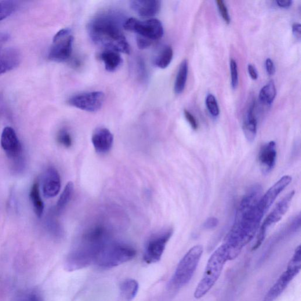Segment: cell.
<instances>
[{
    "mask_svg": "<svg viewBox=\"0 0 301 301\" xmlns=\"http://www.w3.org/2000/svg\"><path fill=\"white\" fill-rule=\"evenodd\" d=\"M111 241L106 228L98 225L87 230L69 253L65 269L72 272L95 264L101 251Z\"/></svg>",
    "mask_w": 301,
    "mask_h": 301,
    "instance_id": "2",
    "label": "cell"
},
{
    "mask_svg": "<svg viewBox=\"0 0 301 301\" xmlns=\"http://www.w3.org/2000/svg\"><path fill=\"white\" fill-rule=\"evenodd\" d=\"M1 145L9 158L13 160L19 161L23 151L22 146L15 131L10 126H7L3 130Z\"/></svg>",
    "mask_w": 301,
    "mask_h": 301,
    "instance_id": "13",
    "label": "cell"
},
{
    "mask_svg": "<svg viewBox=\"0 0 301 301\" xmlns=\"http://www.w3.org/2000/svg\"><path fill=\"white\" fill-rule=\"evenodd\" d=\"M218 8H219L220 15L223 17V20L227 24L230 23V16L228 13L227 7L226 4L222 0H217L216 1Z\"/></svg>",
    "mask_w": 301,
    "mask_h": 301,
    "instance_id": "31",
    "label": "cell"
},
{
    "mask_svg": "<svg viewBox=\"0 0 301 301\" xmlns=\"http://www.w3.org/2000/svg\"><path fill=\"white\" fill-rule=\"evenodd\" d=\"M230 70L231 74V85L234 89L237 88L238 84V67L236 61L234 59L230 60Z\"/></svg>",
    "mask_w": 301,
    "mask_h": 301,
    "instance_id": "30",
    "label": "cell"
},
{
    "mask_svg": "<svg viewBox=\"0 0 301 301\" xmlns=\"http://www.w3.org/2000/svg\"><path fill=\"white\" fill-rule=\"evenodd\" d=\"M174 53L171 47L166 46L164 49L159 53L155 63V65L159 68L165 69L171 64Z\"/></svg>",
    "mask_w": 301,
    "mask_h": 301,
    "instance_id": "26",
    "label": "cell"
},
{
    "mask_svg": "<svg viewBox=\"0 0 301 301\" xmlns=\"http://www.w3.org/2000/svg\"><path fill=\"white\" fill-rule=\"evenodd\" d=\"M271 206L262 197L260 185L249 188L239 203L233 226L223 244L233 258H237L254 237L261 221Z\"/></svg>",
    "mask_w": 301,
    "mask_h": 301,
    "instance_id": "1",
    "label": "cell"
},
{
    "mask_svg": "<svg viewBox=\"0 0 301 301\" xmlns=\"http://www.w3.org/2000/svg\"><path fill=\"white\" fill-rule=\"evenodd\" d=\"M9 38V34L6 33V32H1L0 33V49H1V47L4 44L8 41Z\"/></svg>",
    "mask_w": 301,
    "mask_h": 301,
    "instance_id": "40",
    "label": "cell"
},
{
    "mask_svg": "<svg viewBox=\"0 0 301 301\" xmlns=\"http://www.w3.org/2000/svg\"><path fill=\"white\" fill-rule=\"evenodd\" d=\"M266 67L268 74L273 75L275 74V67L273 60L267 59L266 61Z\"/></svg>",
    "mask_w": 301,
    "mask_h": 301,
    "instance_id": "36",
    "label": "cell"
},
{
    "mask_svg": "<svg viewBox=\"0 0 301 301\" xmlns=\"http://www.w3.org/2000/svg\"><path fill=\"white\" fill-rule=\"evenodd\" d=\"M277 95V90L273 81H270L263 87L259 94V99L261 103L270 105L273 103Z\"/></svg>",
    "mask_w": 301,
    "mask_h": 301,
    "instance_id": "24",
    "label": "cell"
},
{
    "mask_svg": "<svg viewBox=\"0 0 301 301\" xmlns=\"http://www.w3.org/2000/svg\"><path fill=\"white\" fill-rule=\"evenodd\" d=\"M184 115L185 117H186L187 121L189 122L192 128L194 130H197L198 127V124L197 120H196L195 118L194 117V115H192L190 112L186 110H184Z\"/></svg>",
    "mask_w": 301,
    "mask_h": 301,
    "instance_id": "33",
    "label": "cell"
},
{
    "mask_svg": "<svg viewBox=\"0 0 301 301\" xmlns=\"http://www.w3.org/2000/svg\"><path fill=\"white\" fill-rule=\"evenodd\" d=\"M17 9V4L12 1L0 2V21L6 19L15 12Z\"/></svg>",
    "mask_w": 301,
    "mask_h": 301,
    "instance_id": "27",
    "label": "cell"
},
{
    "mask_svg": "<svg viewBox=\"0 0 301 301\" xmlns=\"http://www.w3.org/2000/svg\"><path fill=\"white\" fill-rule=\"evenodd\" d=\"M19 51L14 48L0 49V75L16 68L20 63Z\"/></svg>",
    "mask_w": 301,
    "mask_h": 301,
    "instance_id": "17",
    "label": "cell"
},
{
    "mask_svg": "<svg viewBox=\"0 0 301 301\" xmlns=\"http://www.w3.org/2000/svg\"><path fill=\"white\" fill-rule=\"evenodd\" d=\"M119 19L114 14H101L91 21L89 34L94 42L106 50L129 54L130 46L122 32L124 21Z\"/></svg>",
    "mask_w": 301,
    "mask_h": 301,
    "instance_id": "3",
    "label": "cell"
},
{
    "mask_svg": "<svg viewBox=\"0 0 301 301\" xmlns=\"http://www.w3.org/2000/svg\"><path fill=\"white\" fill-rule=\"evenodd\" d=\"M61 178L57 170L50 166L46 170L42 180V192L45 197L50 198L56 197L61 189Z\"/></svg>",
    "mask_w": 301,
    "mask_h": 301,
    "instance_id": "14",
    "label": "cell"
},
{
    "mask_svg": "<svg viewBox=\"0 0 301 301\" xmlns=\"http://www.w3.org/2000/svg\"><path fill=\"white\" fill-rule=\"evenodd\" d=\"M30 199L36 216L38 218L41 217L45 205L39 193V184L37 182H35L32 185L30 191Z\"/></svg>",
    "mask_w": 301,
    "mask_h": 301,
    "instance_id": "23",
    "label": "cell"
},
{
    "mask_svg": "<svg viewBox=\"0 0 301 301\" xmlns=\"http://www.w3.org/2000/svg\"><path fill=\"white\" fill-rule=\"evenodd\" d=\"M104 99L105 96L103 92H94L72 97L69 100L68 103L81 110L95 112L102 108Z\"/></svg>",
    "mask_w": 301,
    "mask_h": 301,
    "instance_id": "12",
    "label": "cell"
},
{
    "mask_svg": "<svg viewBox=\"0 0 301 301\" xmlns=\"http://www.w3.org/2000/svg\"><path fill=\"white\" fill-rule=\"evenodd\" d=\"M16 301H43L42 296L35 291L25 293Z\"/></svg>",
    "mask_w": 301,
    "mask_h": 301,
    "instance_id": "32",
    "label": "cell"
},
{
    "mask_svg": "<svg viewBox=\"0 0 301 301\" xmlns=\"http://www.w3.org/2000/svg\"><path fill=\"white\" fill-rule=\"evenodd\" d=\"M171 228L155 234L148 239L145 247L143 259L148 264L158 263L162 258L166 244L172 237Z\"/></svg>",
    "mask_w": 301,
    "mask_h": 301,
    "instance_id": "11",
    "label": "cell"
},
{
    "mask_svg": "<svg viewBox=\"0 0 301 301\" xmlns=\"http://www.w3.org/2000/svg\"><path fill=\"white\" fill-rule=\"evenodd\" d=\"M100 58L108 71L113 72L117 70L122 63L120 54L114 51L106 50L101 54Z\"/></svg>",
    "mask_w": 301,
    "mask_h": 301,
    "instance_id": "20",
    "label": "cell"
},
{
    "mask_svg": "<svg viewBox=\"0 0 301 301\" xmlns=\"http://www.w3.org/2000/svg\"><path fill=\"white\" fill-rule=\"evenodd\" d=\"M277 5L281 7V8H288L290 6H291L292 2L289 1V0H280V1L276 2Z\"/></svg>",
    "mask_w": 301,
    "mask_h": 301,
    "instance_id": "39",
    "label": "cell"
},
{
    "mask_svg": "<svg viewBox=\"0 0 301 301\" xmlns=\"http://www.w3.org/2000/svg\"><path fill=\"white\" fill-rule=\"evenodd\" d=\"M294 195V191H291L286 195L281 200L279 201L273 211L264 220L260 228L258 235H257L255 244L252 247L253 251L258 249L263 244L269 228L273 225L278 223L282 219L283 216L285 214V213L288 211Z\"/></svg>",
    "mask_w": 301,
    "mask_h": 301,
    "instance_id": "9",
    "label": "cell"
},
{
    "mask_svg": "<svg viewBox=\"0 0 301 301\" xmlns=\"http://www.w3.org/2000/svg\"><path fill=\"white\" fill-rule=\"evenodd\" d=\"M139 283L133 279H127L121 283L120 295L124 301H132L139 292Z\"/></svg>",
    "mask_w": 301,
    "mask_h": 301,
    "instance_id": "21",
    "label": "cell"
},
{
    "mask_svg": "<svg viewBox=\"0 0 301 301\" xmlns=\"http://www.w3.org/2000/svg\"><path fill=\"white\" fill-rule=\"evenodd\" d=\"M137 43L139 49L144 50L150 47L151 46L152 42L148 40V39L146 38L138 37L137 36Z\"/></svg>",
    "mask_w": 301,
    "mask_h": 301,
    "instance_id": "35",
    "label": "cell"
},
{
    "mask_svg": "<svg viewBox=\"0 0 301 301\" xmlns=\"http://www.w3.org/2000/svg\"><path fill=\"white\" fill-rule=\"evenodd\" d=\"M188 72V61L185 60L180 64L179 71L174 85V91L177 94H180L183 92L186 87Z\"/></svg>",
    "mask_w": 301,
    "mask_h": 301,
    "instance_id": "22",
    "label": "cell"
},
{
    "mask_svg": "<svg viewBox=\"0 0 301 301\" xmlns=\"http://www.w3.org/2000/svg\"><path fill=\"white\" fill-rule=\"evenodd\" d=\"M74 188V184L72 182L68 183L65 186L57 203L56 211L57 213L62 212L70 201L73 194Z\"/></svg>",
    "mask_w": 301,
    "mask_h": 301,
    "instance_id": "25",
    "label": "cell"
},
{
    "mask_svg": "<svg viewBox=\"0 0 301 301\" xmlns=\"http://www.w3.org/2000/svg\"><path fill=\"white\" fill-rule=\"evenodd\" d=\"M300 24L299 23H295L292 25L293 34L296 38L300 39L301 38Z\"/></svg>",
    "mask_w": 301,
    "mask_h": 301,
    "instance_id": "37",
    "label": "cell"
},
{
    "mask_svg": "<svg viewBox=\"0 0 301 301\" xmlns=\"http://www.w3.org/2000/svg\"><path fill=\"white\" fill-rule=\"evenodd\" d=\"M58 142L63 146L70 148L72 145V139L70 133L66 129L63 128L57 134Z\"/></svg>",
    "mask_w": 301,
    "mask_h": 301,
    "instance_id": "29",
    "label": "cell"
},
{
    "mask_svg": "<svg viewBox=\"0 0 301 301\" xmlns=\"http://www.w3.org/2000/svg\"><path fill=\"white\" fill-rule=\"evenodd\" d=\"M136 255V249L132 246L111 241L101 251L95 264L104 269H110L128 262Z\"/></svg>",
    "mask_w": 301,
    "mask_h": 301,
    "instance_id": "6",
    "label": "cell"
},
{
    "mask_svg": "<svg viewBox=\"0 0 301 301\" xmlns=\"http://www.w3.org/2000/svg\"><path fill=\"white\" fill-rule=\"evenodd\" d=\"M132 9L143 17H152L157 15L161 8L159 0H133L130 2Z\"/></svg>",
    "mask_w": 301,
    "mask_h": 301,
    "instance_id": "18",
    "label": "cell"
},
{
    "mask_svg": "<svg viewBox=\"0 0 301 301\" xmlns=\"http://www.w3.org/2000/svg\"><path fill=\"white\" fill-rule=\"evenodd\" d=\"M123 28L126 30L136 32L138 37L146 38L152 42L160 39L164 34L161 22L157 19L140 21L130 18L124 21Z\"/></svg>",
    "mask_w": 301,
    "mask_h": 301,
    "instance_id": "8",
    "label": "cell"
},
{
    "mask_svg": "<svg viewBox=\"0 0 301 301\" xmlns=\"http://www.w3.org/2000/svg\"><path fill=\"white\" fill-rule=\"evenodd\" d=\"M301 269L300 246L295 249L294 253L288 265L287 268L283 273L275 284L272 286L265 296L263 301H275L287 288L293 278L298 275Z\"/></svg>",
    "mask_w": 301,
    "mask_h": 301,
    "instance_id": "7",
    "label": "cell"
},
{
    "mask_svg": "<svg viewBox=\"0 0 301 301\" xmlns=\"http://www.w3.org/2000/svg\"><path fill=\"white\" fill-rule=\"evenodd\" d=\"M203 253L201 245L191 248L180 261L169 284V289L177 290L190 282L198 267Z\"/></svg>",
    "mask_w": 301,
    "mask_h": 301,
    "instance_id": "4",
    "label": "cell"
},
{
    "mask_svg": "<svg viewBox=\"0 0 301 301\" xmlns=\"http://www.w3.org/2000/svg\"><path fill=\"white\" fill-rule=\"evenodd\" d=\"M254 106V103H252L246 112V117L243 123L244 135L249 142H252L255 140L257 132V121L253 114Z\"/></svg>",
    "mask_w": 301,
    "mask_h": 301,
    "instance_id": "19",
    "label": "cell"
},
{
    "mask_svg": "<svg viewBox=\"0 0 301 301\" xmlns=\"http://www.w3.org/2000/svg\"><path fill=\"white\" fill-rule=\"evenodd\" d=\"M277 156V145L274 141L265 144L261 148L259 159L261 170L264 174L270 173L276 164Z\"/></svg>",
    "mask_w": 301,
    "mask_h": 301,
    "instance_id": "15",
    "label": "cell"
},
{
    "mask_svg": "<svg viewBox=\"0 0 301 301\" xmlns=\"http://www.w3.org/2000/svg\"><path fill=\"white\" fill-rule=\"evenodd\" d=\"M228 261L226 252L220 246L212 253L206 264L204 275L194 292L196 299L202 298L214 286Z\"/></svg>",
    "mask_w": 301,
    "mask_h": 301,
    "instance_id": "5",
    "label": "cell"
},
{
    "mask_svg": "<svg viewBox=\"0 0 301 301\" xmlns=\"http://www.w3.org/2000/svg\"><path fill=\"white\" fill-rule=\"evenodd\" d=\"M92 143L94 149L99 154H106L113 146L114 136L106 128H97L93 134Z\"/></svg>",
    "mask_w": 301,
    "mask_h": 301,
    "instance_id": "16",
    "label": "cell"
},
{
    "mask_svg": "<svg viewBox=\"0 0 301 301\" xmlns=\"http://www.w3.org/2000/svg\"><path fill=\"white\" fill-rule=\"evenodd\" d=\"M248 71L250 77H251V78L253 79V80H256V79L258 78V73H257L256 69L254 67H253V65L249 64L248 66Z\"/></svg>",
    "mask_w": 301,
    "mask_h": 301,
    "instance_id": "38",
    "label": "cell"
},
{
    "mask_svg": "<svg viewBox=\"0 0 301 301\" xmlns=\"http://www.w3.org/2000/svg\"><path fill=\"white\" fill-rule=\"evenodd\" d=\"M205 103L209 113L213 117H218L220 114V109L215 96L212 94H209L206 97Z\"/></svg>",
    "mask_w": 301,
    "mask_h": 301,
    "instance_id": "28",
    "label": "cell"
},
{
    "mask_svg": "<svg viewBox=\"0 0 301 301\" xmlns=\"http://www.w3.org/2000/svg\"><path fill=\"white\" fill-rule=\"evenodd\" d=\"M74 37L70 29L61 30L54 36L49 59L56 62L67 61L71 56Z\"/></svg>",
    "mask_w": 301,
    "mask_h": 301,
    "instance_id": "10",
    "label": "cell"
},
{
    "mask_svg": "<svg viewBox=\"0 0 301 301\" xmlns=\"http://www.w3.org/2000/svg\"><path fill=\"white\" fill-rule=\"evenodd\" d=\"M219 221L217 218L211 217L206 220L204 224V228L206 230H211L215 228L219 224Z\"/></svg>",
    "mask_w": 301,
    "mask_h": 301,
    "instance_id": "34",
    "label": "cell"
}]
</instances>
